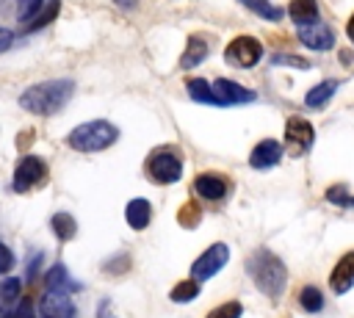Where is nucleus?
Segmentation results:
<instances>
[{
    "mask_svg": "<svg viewBox=\"0 0 354 318\" xmlns=\"http://www.w3.org/2000/svg\"><path fill=\"white\" fill-rule=\"evenodd\" d=\"M72 94H75V80L55 77V80H44L25 88L19 97V105L36 116H53L72 100Z\"/></svg>",
    "mask_w": 354,
    "mask_h": 318,
    "instance_id": "nucleus-1",
    "label": "nucleus"
},
{
    "mask_svg": "<svg viewBox=\"0 0 354 318\" xmlns=\"http://www.w3.org/2000/svg\"><path fill=\"white\" fill-rule=\"evenodd\" d=\"M249 271H252L257 288H260L266 296H271V299H277V296L282 293L285 282H288V268H285V263H282L277 254L266 252V249H257V252L252 254Z\"/></svg>",
    "mask_w": 354,
    "mask_h": 318,
    "instance_id": "nucleus-2",
    "label": "nucleus"
},
{
    "mask_svg": "<svg viewBox=\"0 0 354 318\" xmlns=\"http://www.w3.org/2000/svg\"><path fill=\"white\" fill-rule=\"evenodd\" d=\"M119 138V130L116 124L105 122V119H94V122H83L77 124L69 135H66V144L77 152H100V149H108L113 141Z\"/></svg>",
    "mask_w": 354,
    "mask_h": 318,
    "instance_id": "nucleus-3",
    "label": "nucleus"
},
{
    "mask_svg": "<svg viewBox=\"0 0 354 318\" xmlns=\"http://www.w3.org/2000/svg\"><path fill=\"white\" fill-rule=\"evenodd\" d=\"M183 174V160L177 152L171 149H155L149 158H147V177L152 183H160V185H171L177 183Z\"/></svg>",
    "mask_w": 354,
    "mask_h": 318,
    "instance_id": "nucleus-4",
    "label": "nucleus"
},
{
    "mask_svg": "<svg viewBox=\"0 0 354 318\" xmlns=\"http://www.w3.org/2000/svg\"><path fill=\"white\" fill-rule=\"evenodd\" d=\"M260 58H263V44L252 36H235L224 50V61L238 69H252Z\"/></svg>",
    "mask_w": 354,
    "mask_h": 318,
    "instance_id": "nucleus-5",
    "label": "nucleus"
},
{
    "mask_svg": "<svg viewBox=\"0 0 354 318\" xmlns=\"http://www.w3.org/2000/svg\"><path fill=\"white\" fill-rule=\"evenodd\" d=\"M44 177H47V163L41 158H36V155H25L14 169V191L25 194V191L41 185Z\"/></svg>",
    "mask_w": 354,
    "mask_h": 318,
    "instance_id": "nucleus-6",
    "label": "nucleus"
},
{
    "mask_svg": "<svg viewBox=\"0 0 354 318\" xmlns=\"http://www.w3.org/2000/svg\"><path fill=\"white\" fill-rule=\"evenodd\" d=\"M227 260H230L227 243H213V246H207V249L194 260V265H191V279H196V282L210 279L216 271H221V268L227 265Z\"/></svg>",
    "mask_w": 354,
    "mask_h": 318,
    "instance_id": "nucleus-7",
    "label": "nucleus"
},
{
    "mask_svg": "<svg viewBox=\"0 0 354 318\" xmlns=\"http://www.w3.org/2000/svg\"><path fill=\"white\" fill-rule=\"evenodd\" d=\"M315 141V130L304 116H288L285 122V147L290 155H304Z\"/></svg>",
    "mask_w": 354,
    "mask_h": 318,
    "instance_id": "nucleus-8",
    "label": "nucleus"
},
{
    "mask_svg": "<svg viewBox=\"0 0 354 318\" xmlns=\"http://www.w3.org/2000/svg\"><path fill=\"white\" fill-rule=\"evenodd\" d=\"M210 88H213L216 105H241V102H252L254 100L252 88H243V86H238L235 80H227V77H218Z\"/></svg>",
    "mask_w": 354,
    "mask_h": 318,
    "instance_id": "nucleus-9",
    "label": "nucleus"
},
{
    "mask_svg": "<svg viewBox=\"0 0 354 318\" xmlns=\"http://www.w3.org/2000/svg\"><path fill=\"white\" fill-rule=\"evenodd\" d=\"M299 41L310 50H329L335 44V30L324 22H313V25H301L299 28Z\"/></svg>",
    "mask_w": 354,
    "mask_h": 318,
    "instance_id": "nucleus-10",
    "label": "nucleus"
},
{
    "mask_svg": "<svg viewBox=\"0 0 354 318\" xmlns=\"http://www.w3.org/2000/svg\"><path fill=\"white\" fill-rule=\"evenodd\" d=\"M191 188H194V194H199L202 199L216 202V199H224V196H227L230 183H227L221 174H196Z\"/></svg>",
    "mask_w": 354,
    "mask_h": 318,
    "instance_id": "nucleus-11",
    "label": "nucleus"
},
{
    "mask_svg": "<svg viewBox=\"0 0 354 318\" xmlns=\"http://www.w3.org/2000/svg\"><path fill=\"white\" fill-rule=\"evenodd\" d=\"M279 158H282V144L274 141V138H263V141L252 149L249 163H252V169H271V166L279 163Z\"/></svg>",
    "mask_w": 354,
    "mask_h": 318,
    "instance_id": "nucleus-12",
    "label": "nucleus"
},
{
    "mask_svg": "<svg viewBox=\"0 0 354 318\" xmlns=\"http://www.w3.org/2000/svg\"><path fill=\"white\" fill-rule=\"evenodd\" d=\"M329 285L335 293H346L348 288H354V252H346L337 260V265L329 274Z\"/></svg>",
    "mask_w": 354,
    "mask_h": 318,
    "instance_id": "nucleus-13",
    "label": "nucleus"
},
{
    "mask_svg": "<svg viewBox=\"0 0 354 318\" xmlns=\"http://www.w3.org/2000/svg\"><path fill=\"white\" fill-rule=\"evenodd\" d=\"M39 312H41V318H72L75 315V304L64 293H47L39 301Z\"/></svg>",
    "mask_w": 354,
    "mask_h": 318,
    "instance_id": "nucleus-14",
    "label": "nucleus"
},
{
    "mask_svg": "<svg viewBox=\"0 0 354 318\" xmlns=\"http://www.w3.org/2000/svg\"><path fill=\"white\" fill-rule=\"evenodd\" d=\"M288 17H290L299 28H301V25H313V22H318V3H315V0H290Z\"/></svg>",
    "mask_w": 354,
    "mask_h": 318,
    "instance_id": "nucleus-15",
    "label": "nucleus"
},
{
    "mask_svg": "<svg viewBox=\"0 0 354 318\" xmlns=\"http://www.w3.org/2000/svg\"><path fill=\"white\" fill-rule=\"evenodd\" d=\"M207 58V41L202 36H188V44L183 50V58H180V66L183 69H191L196 64H202Z\"/></svg>",
    "mask_w": 354,
    "mask_h": 318,
    "instance_id": "nucleus-16",
    "label": "nucleus"
},
{
    "mask_svg": "<svg viewBox=\"0 0 354 318\" xmlns=\"http://www.w3.org/2000/svg\"><path fill=\"white\" fill-rule=\"evenodd\" d=\"M337 91V80H321L318 86H313L307 94H304V105L307 108H324L329 100H332V94Z\"/></svg>",
    "mask_w": 354,
    "mask_h": 318,
    "instance_id": "nucleus-17",
    "label": "nucleus"
},
{
    "mask_svg": "<svg viewBox=\"0 0 354 318\" xmlns=\"http://www.w3.org/2000/svg\"><path fill=\"white\" fill-rule=\"evenodd\" d=\"M124 218H127V224H130L133 230H144V227L149 224V218H152L149 202H147V199H133V202H127Z\"/></svg>",
    "mask_w": 354,
    "mask_h": 318,
    "instance_id": "nucleus-18",
    "label": "nucleus"
},
{
    "mask_svg": "<svg viewBox=\"0 0 354 318\" xmlns=\"http://www.w3.org/2000/svg\"><path fill=\"white\" fill-rule=\"evenodd\" d=\"M44 285H47V293H64V296H66V290H75V288H77V285L69 279V274H66L64 265H53V268L47 271V277H44Z\"/></svg>",
    "mask_w": 354,
    "mask_h": 318,
    "instance_id": "nucleus-19",
    "label": "nucleus"
},
{
    "mask_svg": "<svg viewBox=\"0 0 354 318\" xmlns=\"http://www.w3.org/2000/svg\"><path fill=\"white\" fill-rule=\"evenodd\" d=\"M185 88H188V97H191L194 102H205V105H216V100H213V88L207 86V80H202V77H188V83H185Z\"/></svg>",
    "mask_w": 354,
    "mask_h": 318,
    "instance_id": "nucleus-20",
    "label": "nucleus"
},
{
    "mask_svg": "<svg viewBox=\"0 0 354 318\" xmlns=\"http://www.w3.org/2000/svg\"><path fill=\"white\" fill-rule=\"evenodd\" d=\"M50 227H53V232H55L61 241H69V238H75V232H77V224H75V218H72L69 213H55L53 221H50Z\"/></svg>",
    "mask_w": 354,
    "mask_h": 318,
    "instance_id": "nucleus-21",
    "label": "nucleus"
},
{
    "mask_svg": "<svg viewBox=\"0 0 354 318\" xmlns=\"http://www.w3.org/2000/svg\"><path fill=\"white\" fill-rule=\"evenodd\" d=\"M196 293H199V282L196 279H183V282H177L174 288H171V301H177V304H185V301H191V299H196Z\"/></svg>",
    "mask_w": 354,
    "mask_h": 318,
    "instance_id": "nucleus-22",
    "label": "nucleus"
},
{
    "mask_svg": "<svg viewBox=\"0 0 354 318\" xmlns=\"http://www.w3.org/2000/svg\"><path fill=\"white\" fill-rule=\"evenodd\" d=\"M299 304H301V310H307V312H318V310L324 307V296H321L318 288L304 285V288L299 290Z\"/></svg>",
    "mask_w": 354,
    "mask_h": 318,
    "instance_id": "nucleus-23",
    "label": "nucleus"
},
{
    "mask_svg": "<svg viewBox=\"0 0 354 318\" xmlns=\"http://www.w3.org/2000/svg\"><path fill=\"white\" fill-rule=\"evenodd\" d=\"M246 8H252L257 17H263V19H271V22H277V19H282V8H277V6H271L268 0H241Z\"/></svg>",
    "mask_w": 354,
    "mask_h": 318,
    "instance_id": "nucleus-24",
    "label": "nucleus"
},
{
    "mask_svg": "<svg viewBox=\"0 0 354 318\" xmlns=\"http://www.w3.org/2000/svg\"><path fill=\"white\" fill-rule=\"evenodd\" d=\"M326 199H329L332 205H340V207H354V194H348L346 185H332V188L326 191Z\"/></svg>",
    "mask_w": 354,
    "mask_h": 318,
    "instance_id": "nucleus-25",
    "label": "nucleus"
},
{
    "mask_svg": "<svg viewBox=\"0 0 354 318\" xmlns=\"http://www.w3.org/2000/svg\"><path fill=\"white\" fill-rule=\"evenodd\" d=\"M19 279H14V277H8V279H3L0 282V304H11V301H17V296H19Z\"/></svg>",
    "mask_w": 354,
    "mask_h": 318,
    "instance_id": "nucleus-26",
    "label": "nucleus"
},
{
    "mask_svg": "<svg viewBox=\"0 0 354 318\" xmlns=\"http://www.w3.org/2000/svg\"><path fill=\"white\" fill-rule=\"evenodd\" d=\"M41 0H17V19L33 22V14H39Z\"/></svg>",
    "mask_w": 354,
    "mask_h": 318,
    "instance_id": "nucleus-27",
    "label": "nucleus"
},
{
    "mask_svg": "<svg viewBox=\"0 0 354 318\" xmlns=\"http://www.w3.org/2000/svg\"><path fill=\"white\" fill-rule=\"evenodd\" d=\"M241 304L238 301H224V304H218L216 310H210L207 312V318H241Z\"/></svg>",
    "mask_w": 354,
    "mask_h": 318,
    "instance_id": "nucleus-28",
    "label": "nucleus"
},
{
    "mask_svg": "<svg viewBox=\"0 0 354 318\" xmlns=\"http://www.w3.org/2000/svg\"><path fill=\"white\" fill-rule=\"evenodd\" d=\"M58 6H61V0H50V3H47V8L41 11V17H33V22H28V28H30V30H36V28L47 25L50 19H55V14H58Z\"/></svg>",
    "mask_w": 354,
    "mask_h": 318,
    "instance_id": "nucleus-29",
    "label": "nucleus"
},
{
    "mask_svg": "<svg viewBox=\"0 0 354 318\" xmlns=\"http://www.w3.org/2000/svg\"><path fill=\"white\" fill-rule=\"evenodd\" d=\"M177 218H180L183 227H194V224L199 221V207H196L194 202H188V205H183V210L177 213Z\"/></svg>",
    "mask_w": 354,
    "mask_h": 318,
    "instance_id": "nucleus-30",
    "label": "nucleus"
},
{
    "mask_svg": "<svg viewBox=\"0 0 354 318\" xmlns=\"http://www.w3.org/2000/svg\"><path fill=\"white\" fill-rule=\"evenodd\" d=\"M11 265H14V254L8 252V246L0 243V274H6Z\"/></svg>",
    "mask_w": 354,
    "mask_h": 318,
    "instance_id": "nucleus-31",
    "label": "nucleus"
},
{
    "mask_svg": "<svg viewBox=\"0 0 354 318\" xmlns=\"http://www.w3.org/2000/svg\"><path fill=\"white\" fill-rule=\"evenodd\" d=\"M274 64H293L299 69H307L310 66L307 61H299V55H274Z\"/></svg>",
    "mask_w": 354,
    "mask_h": 318,
    "instance_id": "nucleus-32",
    "label": "nucleus"
},
{
    "mask_svg": "<svg viewBox=\"0 0 354 318\" xmlns=\"http://www.w3.org/2000/svg\"><path fill=\"white\" fill-rule=\"evenodd\" d=\"M11 41H14V33L6 30V28H0V53H6L11 47Z\"/></svg>",
    "mask_w": 354,
    "mask_h": 318,
    "instance_id": "nucleus-33",
    "label": "nucleus"
},
{
    "mask_svg": "<svg viewBox=\"0 0 354 318\" xmlns=\"http://www.w3.org/2000/svg\"><path fill=\"white\" fill-rule=\"evenodd\" d=\"M119 8H124V11H130V8H136L138 6V0H113Z\"/></svg>",
    "mask_w": 354,
    "mask_h": 318,
    "instance_id": "nucleus-34",
    "label": "nucleus"
},
{
    "mask_svg": "<svg viewBox=\"0 0 354 318\" xmlns=\"http://www.w3.org/2000/svg\"><path fill=\"white\" fill-rule=\"evenodd\" d=\"M346 33H348V39L354 41V14H351V19H348V25H346Z\"/></svg>",
    "mask_w": 354,
    "mask_h": 318,
    "instance_id": "nucleus-35",
    "label": "nucleus"
},
{
    "mask_svg": "<svg viewBox=\"0 0 354 318\" xmlns=\"http://www.w3.org/2000/svg\"><path fill=\"white\" fill-rule=\"evenodd\" d=\"M14 318H30V315H28V304H25V307H22V310H19Z\"/></svg>",
    "mask_w": 354,
    "mask_h": 318,
    "instance_id": "nucleus-36",
    "label": "nucleus"
}]
</instances>
